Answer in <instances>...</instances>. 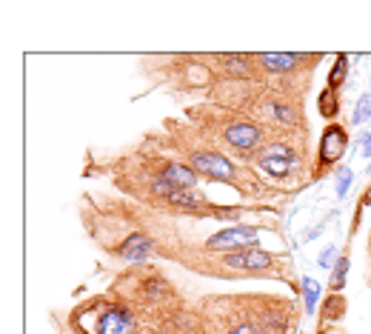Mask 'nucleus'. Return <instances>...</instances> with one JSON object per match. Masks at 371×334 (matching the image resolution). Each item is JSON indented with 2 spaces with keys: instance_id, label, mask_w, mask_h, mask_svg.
<instances>
[{
  "instance_id": "f257e3e1",
  "label": "nucleus",
  "mask_w": 371,
  "mask_h": 334,
  "mask_svg": "<svg viewBox=\"0 0 371 334\" xmlns=\"http://www.w3.org/2000/svg\"><path fill=\"white\" fill-rule=\"evenodd\" d=\"M257 240V229L254 226H232L226 232H220L208 240V249L214 251H229V249H240V246H252Z\"/></svg>"
},
{
  "instance_id": "f03ea898",
  "label": "nucleus",
  "mask_w": 371,
  "mask_h": 334,
  "mask_svg": "<svg viewBox=\"0 0 371 334\" xmlns=\"http://www.w3.org/2000/svg\"><path fill=\"white\" fill-rule=\"evenodd\" d=\"M348 146V135H346V129L343 126H329L323 131V141H320V160L323 163H337L343 157Z\"/></svg>"
},
{
  "instance_id": "7ed1b4c3",
  "label": "nucleus",
  "mask_w": 371,
  "mask_h": 334,
  "mask_svg": "<svg viewBox=\"0 0 371 334\" xmlns=\"http://www.w3.org/2000/svg\"><path fill=\"white\" fill-rule=\"evenodd\" d=\"M257 160H260V166H263L269 174H274V177H285V174L291 172L294 155H291L285 146H269L266 152L257 155Z\"/></svg>"
},
{
  "instance_id": "20e7f679",
  "label": "nucleus",
  "mask_w": 371,
  "mask_h": 334,
  "mask_svg": "<svg viewBox=\"0 0 371 334\" xmlns=\"http://www.w3.org/2000/svg\"><path fill=\"white\" fill-rule=\"evenodd\" d=\"M192 160H194V169H200V172H203V174H208V177H217V180H229V183L235 180V166H232L226 157L200 152V155H194Z\"/></svg>"
},
{
  "instance_id": "39448f33",
  "label": "nucleus",
  "mask_w": 371,
  "mask_h": 334,
  "mask_svg": "<svg viewBox=\"0 0 371 334\" xmlns=\"http://www.w3.org/2000/svg\"><path fill=\"white\" fill-rule=\"evenodd\" d=\"M131 331H134V320L126 309H106L98 323V334H131Z\"/></svg>"
},
{
  "instance_id": "423d86ee",
  "label": "nucleus",
  "mask_w": 371,
  "mask_h": 334,
  "mask_svg": "<svg viewBox=\"0 0 371 334\" xmlns=\"http://www.w3.org/2000/svg\"><path fill=\"white\" fill-rule=\"evenodd\" d=\"M269 263H271V257H269V251H263V249H249V251H240V254H229V257H226L229 269H246V272L266 269Z\"/></svg>"
},
{
  "instance_id": "0eeeda50",
  "label": "nucleus",
  "mask_w": 371,
  "mask_h": 334,
  "mask_svg": "<svg viewBox=\"0 0 371 334\" xmlns=\"http://www.w3.org/2000/svg\"><path fill=\"white\" fill-rule=\"evenodd\" d=\"M226 141L235 146V149H252L260 143V129L252 126V123H235L226 129Z\"/></svg>"
},
{
  "instance_id": "6e6552de",
  "label": "nucleus",
  "mask_w": 371,
  "mask_h": 334,
  "mask_svg": "<svg viewBox=\"0 0 371 334\" xmlns=\"http://www.w3.org/2000/svg\"><path fill=\"white\" fill-rule=\"evenodd\" d=\"M148 251H152V240L143 237V234H131L120 249V254L126 260H143V257H148Z\"/></svg>"
},
{
  "instance_id": "1a4fd4ad",
  "label": "nucleus",
  "mask_w": 371,
  "mask_h": 334,
  "mask_svg": "<svg viewBox=\"0 0 371 334\" xmlns=\"http://www.w3.org/2000/svg\"><path fill=\"white\" fill-rule=\"evenodd\" d=\"M163 180L175 183L177 189H192L197 177H194V172H192V169H186V166H177V163H172V166H166V172H163Z\"/></svg>"
},
{
  "instance_id": "9d476101",
  "label": "nucleus",
  "mask_w": 371,
  "mask_h": 334,
  "mask_svg": "<svg viewBox=\"0 0 371 334\" xmlns=\"http://www.w3.org/2000/svg\"><path fill=\"white\" fill-rule=\"evenodd\" d=\"M297 60H303V57L300 54H263L260 57V63L269 72H288V69H294Z\"/></svg>"
},
{
  "instance_id": "9b49d317",
  "label": "nucleus",
  "mask_w": 371,
  "mask_h": 334,
  "mask_svg": "<svg viewBox=\"0 0 371 334\" xmlns=\"http://www.w3.org/2000/svg\"><path fill=\"white\" fill-rule=\"evenodd\" d=\"M169 200H172V203H177V206H183V209H200L203 206V197H192L189 189H175L169 194Z\"/></svg>"
},
{
  "instance_id": "f8f14e48",
  "label": "nucleus",
  "mask_w": 371,
  "mask_h": 334,
  "mask_svg": "<svg viewBox=\"0 0 371 334\" xmlns=\"http://www.w3.org/2000/svg\"><path fill=\"white\" fill-rule=\"evenodd\" d=\"M346 72H348V57H346V54H340V57H337V63H334V72L329 75V89H337V86L346 80Z\"/></svg>"
},
{
  "instance_id": "ddd939ff",
  "label": "nucleus",
  "mask_w": 371,
  "mask_h": 334,
  "mask_svg": "<svg viewBox=\"0 0 371 334\" xmlns=\"http://www.w3.org/2000/svg\"><path fill=\"white\" fill-rule=\"evenodd\" d=\"M317 106H320V114H323V117H334V114H337V95H334V89H326V92L320 95Z\"/></svg>"
},
{
  "instance_id": "4468645a",
  "label": "nucleus",
  "mask_w": 371,
  "mask_h": 334,
  "mask_svg": "<svg viewBox=\"0 0 371 334\" xmlns=\"http://www.w3.org/2000/svg\"><path fill=\"white\" fill-rule=\"evenodd\" d=\"M368 117H371V95H363L354 109V123H365Z\"/></svg>"
},
{
  "instance_id": "2eb2a0df",
  "label": "nucleus",
  "mask_w": 371,
  "mask_h": 334,
  "mask_svg": "<svg viewBox=\"0 0 371 334\" xmlns=\"http://www.w3.org/2000/svg\"><path fill=\"white\" fill-rule=\"evenodd\" d=\"M146 294H152V297H163V294H169V286H166L163 280L152 278V280L146 283Z\"/></svg>"
},
{
  "instance_id": "dca6fc26",
  "label": "nucleus",
  "mask_w": 371,
  "mask_h": 334,
  "mask_svg": "<svg viewBox=\"0 0 371 334\" xmlns=\"http://www.w3.org/2000/svg\"><path fill=\"white\" fill-rule=\"evenodd\" d=\"M317 294H320V286H317L314 280H306V309H309V311H314Z\"/></svg>"
},
{
  "instance_id": "f3484780",
  "label": "nucleus",
  "mask_w": 371,
  "mask_h": 334,
  "mask_svg": "<svg viewBox=\"0 0 371 334\" xmlns=\"http://www.w3.org/2000/svg\"><path fill=\"white\" fill-rule=\"evenodd\" d=\"M226 63H229V72L232 75H249V66H246L243 57H226Z\"/></svg>"
},
{
  "instance_id": "a211bd4d",
  "label": "nucleus",
  "mask_w": 371,
  "mask_h": 334,
  "mask_svg": "<svg viewBox=\"0 0 371 334\" xmlns=\"http://www.w3.org/2000/svg\"><path fill=\"white\" fill-rule=\"evenodd\" d=\"M346 272H348V260H346V257H340V260H337V266H334V286H337V289L343 286Z\"/></svg>"
},
{
  "instance_id": "6ab92c4d",
  "label": "nucleus",
  "mask_w": 371,
  "mask_h": 334,
  "mask_svg": "<svg viewBox=\"0 0 371 334\" xmlns=\"http://www.w3.org/2000/svg\"><path fill=\"white\" fill-rule=\"evenodd\" d=\"M348 180H351V172H348V169H340V174H337V191H340V194H346Z\"/></svg>"
},
{
  "instance_id": "aec40b11",
  "label": "nucleus",
  "mask_w": 371,
  "mask_h": 334,
  "mask_svg": "<svg viewBox=\"0 0 371 334\" xmlns=\"http://www.w3.org/2000/svg\"><path fill=\"white\" fill-rule=\"evenodd\" d=\"M331 260H334V246H329V249L320 254V266H329Z\"/></svg>"
},
{
  "instance_id": "412c9836",
  "label": "nucleus",
  "mask_w": 371,
  "mask_h": 334,
  "mask_svg": "<svg viewBox=\"0 0 371 334\" xmlns=\"http://www.w3.org/2000/svg\"><path fill=\"white\" fill-rule=\"evenodd\" d=\"M229 334H266V331L252 328V326H240V328H235V331H229Z\"/></svg>"
},
{
  "instance_id": "4be33fe9",
  "label": "nucleus",
  "mask_w": 371,
  "mask_h": 334,
  "mask_svg": "<svg viewBox=\"0 0 371 334\" xmlns=\"http://www.w3.org/2000/svg\"><path fill=\"white\" fill-rule=\"evenodd\" d=\"M363 146H365V157H371V135L363 138Z\"/></svg>"
}]
</instances>
